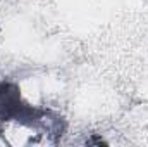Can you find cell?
<instances>
[{
    "label": "cell",
    "mask_w": 148,
    "mask_h": 147,
    "mask_svg": "<svg viewBox=\"0 0 148 147\" xmlns=\"http://www.w3.org/2000/svg\"><path fill=\"white\" fill-rule=\"evenodd\" d=\"M23 106L24 102L21 99L19 87L9 81H0V128L12 121Z\"/></svg>",
    "instance_id": "6da1fadb"
}]
</instances>
